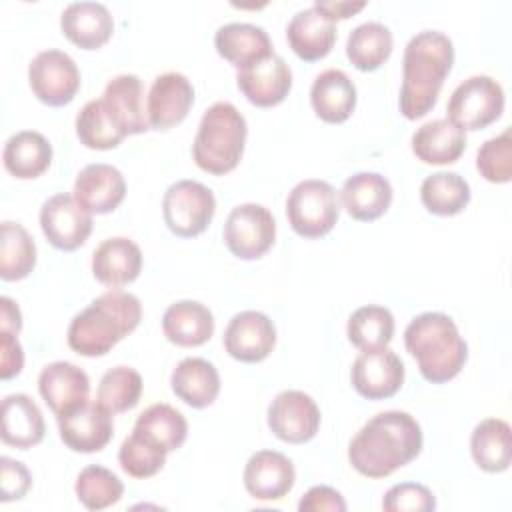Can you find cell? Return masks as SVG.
Segmentation results:
<instances>
[{
    "mask_svg": "<svg viewBox=\"0 0 512 512\" xmlns=\"http://www.w3.org/2000/svg\"><path fill=\"white\" fill-rule=\"evenodd\" d=\"M142 318L140 300L112 288L78 312L68 326V346L86 358L108 354L124 336L136 330Z\"/></svg>",
    "mask_w": 512,
    "mask_h": 512,
    "instance_id": "obj_3",
    "label": "cell"
},
{
    "mask_svg": "<svg viewBox=\"0 0 512 512\" xmlns=\"http://www.w3.org/2000/svg\"><path fill=\"white\" fill-rule=\"evenodd\" d=\"M310 102L320 120L328 124H342L356 108V86L346 72L328 68L314 78Z\"/></svg>",
    "mask_w": 512,
    "mask_h": 512,
    "instance_id": "obj_25",
    "label": "cell"
},
{
    "mask_svg": "<svg viewBox=\"0 0 512 512\" xmlns=\"http://www.w3.org/2000/svg\"><path fill=\"white\" fill-rule=\"evenodd\" d=\"M38 390L50 410L60 416L88 400L90 380L88 374L76 364L58 360L42 368L38 376Z\"/></svg>",
    "mask_w": 512,
    "mask_h": 512,
    "instance_id": "obj_21",
    "label": "cell"
},
{
    "mask_svg": "<svg viewBox=\"0 0 512 512\" xmlns=\"http://www.w3.org/2000/svg\"><path fill=\"white\" fill-rule=\"evenodd\" d=\"M422 450L420 424L408 412L386 410L372 416L352 438L348 460L366 478H386Z\"/></svg>",
    "mask_w": 512,
    "mask_h": 512,
    "instance_id": "obj_1",
    "label": "cell"
},
{
    "mask_svg": "<svg viewBox=\"0 0 512 512\" xmlns=\"http://www.w3.org/2000/svg\"><path fill=\"white\" fill-rule=\"evenodd\" d=\"M142 270V252L136 242L124 236L106 238L92 254V274L98 282L118 288L138 278Z\"/></svg>",
    "mask_w": 512,
    "mask_h": 512,
    "instance_id": "obj_24",
    "label": "cell"
},
{
    "mask_svg": "<svg viewBox=\"0 0 512 512\" xmlns=\"http://www.w3.org/2000/svg\"><path fill=\"white\" fill-rule=\"evenodd\" d=\"M392 32L380 22H364L356 26L346 40V56L354 68L372 72L380 68L392 54Z\"/></svg>",
    "mask_w": 512,
    "mask_h": 512,
    "instance_id": "obj_34",
    "label": "cell"
},
{
    "mask_svg": "<svg viewBox=\"0 0 512 512\" xmlns=\"http://www.w3.org/2000/svg\"><path fill=\"white\" fill-rule=\"evenodd\" d=\"M102 102L124 136L142 134L150 128L148 114L144 110L142 80L136 74H120L112 78L104 88Z\"/></svg>",
    "mask_w": 512,
    "mask_h": 512,
    "instance_id": "obj_20",
    "label": "cell"
},
{
    "mask_svg": "<svg viewBox=\"0 0 512 512\" xmlns=\"http://www.w3.org/2000/svg\"><path fill=\"white\" fill-rule=\"evenodd\" d=\"M470 452L478 468L484 472H504L510 468L512 446L510 426L500 418H484L470 436Z\"/></svg>",
    "mask_w": 512,
    "mask_h": 512,
    "instance_id": "obj_33",
    "label": "cell"
},
{
    "mask_svg": "<svg viewBox=\"0 0 512 512\" xmlns=\"http://www.w3.org/2000/svg\"><path fill=\"white\" fill-rule=\"evenodd\" d=\"M354 390L366 400L394 396L404 382V364L390 348L362 350L350 370Z\"/></svg>",
    "mask_w": 512,
    "mask_h": 512,
    "instance_id": "obj_14",
    "label": "cell"
},
{
    "mask_svg": "<svg viewBox=\"0 0 512 512\" xmlns=\"http://www.w3.org/2000/svg\"><path fill=\"white\" fill-rule=\"evenodd\" d=\"M2 162L14 178L32 180L48 170L52 162V146L40 132L22 130L6 140Z\"/></svg>",
    "mask_w": 512,
    "mask_h": 512,
    "instance_id": "obj_32",
    "label": "cell"
},
{
    "mask_svg": "<svg viewBox=\"0 0 512 512\" xmlns=\"http://www.w3.org/2000/svg\"><path fill=\"white\" fill-rule=\"evenodd\" d=\"M142 396V376L128 366L110 368L98 384L96 400L112 414L132 410Z\"/></svg>",
    "mask_w": 512,
    "mask_h": 512,
    "instance_id": "obj_39",
    "label": "cell"
},
{
    "mask_svg": "<svg viewBox=\"0 0 512 512\" xmlns=\"http://www.w3.org/2000/svg\"><path fill=\"white\" fill-rule=\"evenodd\" d=\"M194 102V88L180 72H164L154 78L148 98L146 114L154 130H170L180 124Z\"/></svg>",
    "mask_w": 512,
    "mask_h": 512,
    "instance_id": "obj_17",
    "label": "cell"
},
{
    "mask_svg": "<svg viewBox=\"0 0 512 512\" xmlns=\"http://www.w3.org/2000/svg\"><path fill=\"white\" fill-rule=\"evenodd\" d=\"M74 490L88 510H104L122 498L124 484L112 470L92 464L78 474Z\"/></svg>",
    "mask_w": 512,
    "mask_h": 512,
    "instance_id": "obj_41",
    "label": "cell"
},
{
    "mask_svg": "<svg viewBox=\"0 0 512 512\" xmlns=\"http://www.w3.org/2000/svg\"><path fill=\"white\" fill-rule=\"evenodd\" d=\"M246 134V120L234 104H212L202 114L192 144V158L196 166L214 176L232 172L242 160Z\"/></svg>",
    "mask_w": 512,
    "mask_h": 512,
    "instance_id": "obj_5",
    "label": "cell"
},
{
    "mask_svg": "<svg viewBox=\"0 0 512 512\" xmlns=\"http://www.w3.org/2000/svg\"><path fill=\"white\" fill-rule=\"evenodd\" d=\"M126 196V182L112 164H88L74 182V198L88 214H108L120 206Z\"/></svg>",
    "mask_w": 512,
    "mask_h": 512,
    "instance_id": "obj_18",
    "label": "cell"
},
{
    "mask_svg": "<svg viewBox=\"0 0 512 512\" xmlns=\"http://www.w3.org/2000/svg\"><path fill=\"white\" fill-rule=\"evenodd\" d=\"M420 200L436 216H456L470 202V186L456 172H436L424 178Z\"/></svg>",
    "mask_w": 512,
    "mask_h": 512,
    "instance_id": "obj_36",
    "label": "cell"
},
{
    "mask_svg": "<svg viewBox=\"0 0 512 512\" xmlns=\"http://www.w3.org/2000/svg\"><path fill=\"white\" fill-rule=\"evenodd\" d=\"M296 480L294 464L288 456L276 450H258L244 468V486L256 500L284 498Z\"/></svg>",
    "mask_w": 512,
    "mask_h": 512,
    "instance_id": "obj_19",
    "label": "cell"
},
{
    "mask_svg": "<svg viewBox=\"0 0 512 512\" xmlns=\"http://www.w3.org/2000/svg\"><path fill=\"white\" fill-rule=\"evenodd\" d=\"M276 222L272 212L254 202L232 208L224 224V244L240 260L262 258L274 244Z\"/></svg>",
    "mask_w": 512,
    "mask_h": 512,
    "instance_id": "obj_9",
    "label": "cell"
},
{
    "mask_svg": "<svg viewBox=\"0 0 512 512\" xmlns=\"http://www.w3.org/2000/svg\"><path fill=\"white\" fill-rule=\"evenodd\" d=\"M466 150V132L448 118L422 124L412 136V152L424 164H454Z\"/></svg>",
    "mask_w": 512,
    "mask_h": 512,
    "instance_id": "obj_30",
    "label": "cell"
},
{
    "mask_svg": "<svg viewBox=\"0 0 512 512\" xmlns=\"http://www.w3.org/2000/svg\"><path fill=\"white\" fill-rule=\"evenodd\" d=\"M476 168L480 176L494 184L512 180V134L506 128L502 134L486 140L476 154Z\"/></svg>",
    "mask_w": 512,
    "mask_h": 512,
    "instance_id": "obj_43",
    "label": "cell"
},
{
    "mask_svg": "<svg viewBox=\"0 0 512 512\" xmlns=\"http://www.w3.org/2000/svg\"><path fill=\"white\" fill-rule=\"evenodd\" d=\"M336 36V24L316 6L296 12L286 26V38L292 52L306 62L324 58L332 50Z\"/></svg>",
    "mask_w": 512,
    "mask_h": 512,
    "instance_id": "obj_23",
    "label": "cell"
},
{
    "mask_svg": "<svg viewBox=\"0 0 512 512\" xmlns=\"http://www.w3.org/2000/svg\"><path fill=\"white\" fill-rule=\"evenodd\" d=\"M76 134L78 140L92 150L116 148L126 138L112 122L102 98L90 100L82 106V110L76 116Z\"/></svg>",
    "mask_w": 512,
    "mask_h": 512,
    "instance_id": "obj_40",
    "label": "cell"
},
{
    "mask_svg": "<svg viewBox=\"0 0 512 512\" xmlns=\"http://www.w3.org/2000/svg\"><path fill=\"white\" fill-rule=\"evenodd\" d=\"M216 212L212 190L196 180H178L168 186L162 200V216L168 230L180 238L202 234Z\"/></svg>",
    "mask_w": 512,
    "mask_h": 512,
    "instance_id": "obj_8",
    "label": "cell"
},
{
    "mask_svg": "<svg viewBox=\"0 0 512 512\" xmlns=\"http://www.w3.org/2000/svg\"><path fill=\"white\" fill-rule=\"evenodd\" d=\"M298 510L300 512H318V510L344 512L346 502L342 494L330 486H312L298 502Z\"/></svg>",
    "mask_w": 512,
    "mask_h": 512,
    "instance_id": "obj_46",
    "label": "cell"
},
{
    "mask_svg": "<svg viewBox=\"0 0 512 512\" xmlns=\"http://www.w3.org/2000/svg\"><path fill=\"white\" fill-rule=\"evenodd\" d=\"M454 64L452 40L438 30H424L410 38L402 58L400 112L408 120L426 116Z\"/></svg>",
    "mask_w": 512,
    "mask_h": 512,
    "instance_id": "obj_2",
    "label": "cell"
},
{
    "mask_svg": "<svg viewBox=\"0 0 512 512\" xmlns=\"http://www.w3.org/2000/svg\"><path fill=\"white\" fill-rule=\"evenodd\" d=\"M346 334L360 350L386 348L394 336V316L384 306H362L350 314Z\"/></svg>",
    "mask_w": 512,
    "mask_h": 512,
    "instance_id": "obj_37",
    "label": "cell"
},
{
    "mask_svg": "<svg viewBox=\"0 0 512 512\" xmlns=\"http://www.w3.org/2000/svg\"><path fill=\"white\" fill-rule=\"evenodd\" d=\"M24 352L12 332H0V378L10 380L22 372Z\"/></svg>",
    "mask_w": 512,
    "mask_h": 512,
    "instance_id": "obj_47",
    "label": "cell"
},
{
    "mask_svg": "<svg viewBox=\"0 0 512 512\" xmlns=\"http://www.w3.org/2000/svg\"><path fill=\"white\" fill-rule=\"evenodd\" d=\"M62 442L74 452H100L114 434L112 412L98 400H84L82 404L56 416Z\"/></svg>",
    "mask_w": 512,
    "mask_h": 512,
    "instance_id": "obj_11",
    "label": "cell"
},
{
    "mask_svg": "<svg viewBox=\"0 0 512 512\" xmlns=\"http://www.w3.org/2000/svg\"><path fill=\"white\" fill-rule=\"evenodd\" d=\"M162 330L176 346H202L214 334V316L202 302L180 300L166 308L162 316Z\"/></svg>",
    "mask_w": 512,
    "mask_h": 512,
    "instance_id": "obj_29",
    "label": "cell"
},
{
    "mask_svg": "<svg viewBox=\"0 0 512 512\" xmlns=\"http://www.w3.org/2000/svg\"><path fill=\"white\" fill-rule=\"evenodd\" d=\"M340 196L346 212L354 220L372 222L390 208L392 186L378 172H358L346 178Z\"/></svg>",
    "mask_w": 512,
    "mask_h": 512,
    "instance_id": "obj_27",
    "label": "cell"
},
{
    "mask_svg": "<svg viewBox=\"0 0 512 512\" xmlns=\"http://www.w3.org/2000/svg\"><path fill=\"white\" fill-rule=\"evenodd\" d=\"M504 110L502 86L484 74L460 82L448 100V120L460 130H482L496 122Z\"/></svg>",
    "mask_w": 512,
    "mask_h": 512,
    "instance_id": "obj_7",
    "label": "cell"
},
{
    "mask_svg": "<svg viewBox=\"0 0 512 512\" xmlns=\"http://www.w3.org/2000/svg\"><path fill=\"white\" fill-rule=\"evenodd\" d=\"M314 6L322 12V14H326L332 22H336V20H346V18H350V16H354L356 12H360L364 6H366V2H314Z\"/></svg>",
    "mask_w": 512,
    "mask_h": 512,
    "instance_id": "obj_48",
    "label": "cell"
},
{
    "mask_svg": "<svg viewBox=\"0 0 512 512\" xmlns=\"http://www.w3.org/2000/svg\"><path fill=\"white\" fill-rule=\"evenodd\" d=\"M238 90L258 108L280 104L292 88V70L278 54H270L236 72Z\"/></svg>",
    "mask_w": 512,
    "mask_h": 512,
    "instance_id": "obj_15",
    "label": "cell"
},
{
    "mask_svg": "<svg viewBox=\"0 0 512 512\" xmlns=\"http://www.w3.org/2000/svg\"><path fill=\"white\" fill-rule=\"evenodd\" d=\"M382 508L386 512H430L436 508L434 494L418 482H402L392 486L382 500Z\"/></svg>",
    "mask_w": 512,
    "mask_h": 512,
    "instance_id": "obj_44",
    "label": "cell"
},
{
    "mask_svg": "<svg viewBox=\"0 0 512 512\" xmlns=\"http://www.w3.org/2000/svg\"><path fill=\"white\" fill-rule=\"evenodd\" d=\"M286 216L298 236H326L340 216L338 194L326 180H302L286 198Z\"/></svg>",
    "mask_w": 512,
    "mask_h": 512,
    "instance_id": "obj_6",
    "label": "cell"
},
{
    "mask_svg": "<svg viewBox=\"0 0 512 512\" xmlns=\"http://www.w3.org/2000/svg\"><path fill=\"white\" fill-rule=\"evenodd\" d=\"M276 344V328L272 320L256 310H244L232 316L224 330L226 352L240 362H262Z\"/></svg>",
    "mask_w": 512,
    "mask_h": 512,
    "instance_id": "obj_16",
    "label": "cell"
},
{
    "mask_svg": "<svg viewBox=\"0 0 512 512\" xmlns=\"http://www.w3.org/2000/svg\"><path fill=\"white\" fill-rule=\"evenodd\" d=\"M214 46L216 52L238 70L274 54L266 30L248 22H230L220 26L214 34Z\"/></svg>",
    "mask_w": 512,
    "mask_h": 512,
    "instance_id": "obj_26",
    "label": "cell"
},
{
    "mask_svg": "<svg viewBox=\"0 0 512 512\" xmlns=\"http://www.w3.org/2000/svg\"><path fill=\"white\" fill-rule=\"evenodd\" d=\"M20 328H22V314L18 304L8 296H2L0 298V330L18 334Z\"/></svg>",
    "mask_w": 512,
    "mask_h": 512,
    "instance_id": "obj_49",
    "label": "cell"
},
{
    "mask_svg": "<svg viewBox=\"0 0 512 512\" xmlns=\"http://www.w3.org/2000/svg\"><path fill=\"white\" fill-rule=\"evenodd\" d=\"M46 432L44 418L36 402L26 394H10L2 400V442L20 450H28L42 442Z\"/></svg>",
    "mask_w": 512,
    "mask_h": 512,
    "instance_id": "obj_28",
    "label": "cell"
},
{
    "mask_svg": "<svg viewBox=\"0 0 512 512\" xmlns=\"http://www.w3.org/2000/svg\"><path fill=\"white\" fill-rule=\"evenodd\" d=\"M268 426L282 442L304 444L320 428V408L306 392L284 390L268 406Z\"/></svg>",
    "mask_w": 512,
    "mask_h": 512,
    "instance_id": "obj_12",
    "label": "cell"
},
{
    "mask_svg": "<svg viewBox=\"0 0 512 512\" xmlns=\"http://www.w3.org/2000/svg\"><path fill=\"white\" fill-rule=\"evenodd\" d=\"M166 454L168 452L156 442H152L148 436H144L138 430H132V434L122 442L118 450V462L128 476L150 478L162 470Z\"/></svg>",
    "mask_w": 512,
    "mask_h": 512,
    "instance_id": "obj_42",
    "label": "cell"
},
{
    "mask_svg": "<svg viewBox=\"0 0 512 512\" xmlns=\"http://www.w3.org/2000/svg\"><path fill=\"white\" fill-rule=\"evenodd\" d=\"M134 430L148 436L166 452H172L184 444L188 436V422L182 412L170 404H152L136 418Z\"/></svg>",
    "mask_w": 512,
    "mask_h": 512,
    "instance_id": "obj_38",
    "label": "cell"
},
{
    "mask_svg": "<svg viewBox=\"0 0 512 512\" xmlns=\"http://www.w3.org/2000/svg\"><path fill=\"white\" fill-rule=\"evenodd\" d=\"M0 498L2 502H10V500H20L26 496V492L32 486V476L28 472V468L18 462L12 460L8 456L0 458Z\"/></svg>",
    "mask_w": 512,
    "mask_h": 512,
    "instance_id": "obj_45",
    "label": "cell"
},
{
    "mask_svg": "<svg viewBox=\"0 0 512 512\" xmlns=\"http://www.w3.org/2000/svg\"><path fill=\"white\" fill-rule=\"evenodd\" d=\"M40 226L54 248L72 252L88 240L92 232V214H88L74 196L56 194L42 204Z\"/></svg>",
    "mask_w": 512,
    "mask_h": 512,
    "instance_id": "obj_13",
    "label": "cell"
},
{
    "mask_svg": "<svg viewBox=\"0 0 512 512\" xmlns=\"http://www.w3.org/2000/svg\"><path fill=\"white\" fill-rule=\"evenodd\" d=\"M172 392L192 408L210 406L220 392V376L212 362L204 358H184L170 376Z\"/></svg>",
    "mask_w": 512,
    "mask_h": 512,
    "instance_id": "obj_31",
    "label": "cell"
},
{
    "mask_svg": "<svg viewBox=\"0 0 512 512\" xmlns=\"http://www.w3.org/2000/svg\"><path fill=\"white\" fill-rule=\"evenodd\" d=\"M36 266V244L18 222L0 226V278L6 282L26 278Z\"/></svg>",
    "mask_w": 512,
    "mask_h": 512,
    "instance_id": "obj_35",
    "label": "cell"
},
{
    "mask_svg": "<svg viewBox=\"0 0 512 512\" xmlns=\"http://www.w3.org/2000/svg\"><path fill=\"white\" fill-rule=\"evenodd\" d=\"M34 96L46 106L70 104L80 88V70L62 50H44L28 66Z\"/></svg>",
    "mask_w": 512,
    "mask_h": 512,
    "instance_id": "obj_10",
    "label": "cell"
},
{
    "mask_svg": "<svg viewBox=\"0 0 512 512\" xmlns=\"http://www.w3.org/2000/svg\"><path fill=\"white\" fill-rule=\"evenodd\" d=\"M60 28L78 48L96 50L110 40L114 20L110 10L100 2H72L62 10Z\"/></svg>",
    "mask_w": 512,
    "mask_h": 512,
    "instance_id": "obj_22",
    "label": "cell"
},
{
    "mask_svg": "<svg viewBox=\"0 0 512 512\" xmlns=\"http://www.w3.org/2000/svg\"><path fill=\"white\" fill-rule=\"evenodd\" d=\"M404 346L418 362L424 380L444 384L458 376L468 358V346L454 320L442 312H424L404 330Z\"/></svg>",
    "mask_w": 512,
    "mask_h": 512,
    "instance_id": "obj_4",
    "label": "cell"
}]
</instances>
